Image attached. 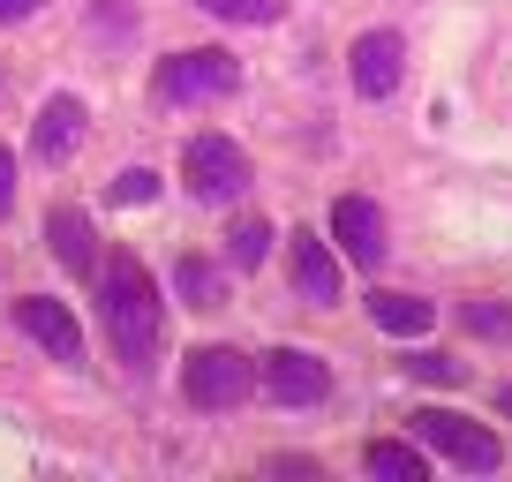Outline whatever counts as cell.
<instances>
[{
    "label": "cell",
    "instance_id": "obj_19",
    "mask_svg": "<svg viewBox=\"0 0 512 482\" xmlns=\"http://www.w3.org/2000/svg\"><path fill=\"white\" fill-rule=\"evenodd\" d=\"M467 332L505 339V332H512V309H505V302H467Z\"/></svg>",
    "mask_w": 512,
    "mask_h": 482
},
{
    "label": "cell",
    "instance_id": "obj_11",
    "mask_svg": "<svg viewBox=\"0 0 512 482\" xmlns=\"http://www.w3.org/2000/svg\"><path fill=\"white\" fill-rule=\"evenodd\" d=\"M76 144H83V98H68V91H61V98H46V113H38V136H31V151H38L46 166H61Z\"/></svg>",
    "mask_w": 512,
    "mask_h": 482
},
{
    "label": "cell",
    "instance_id": "obj_14",
    "mask_svg": "<svg viewBox=\"0 0 512 482\" xmlns=\"http://www.w3.org/2000/svg\"><path fill=\"white\" fill-rule=\"evenodd\" d=\"M362 467H369V475H392V482H422V475H430V452L400 445V437H369Z\"/></svg>",
    "mask_w": 512,
    "mask_h": 482
},
{
    "label": "cell",
    "instance_id": "obj_21",
    "mask_svg": "<svg viewBox=\"0 0 512 482\" xmlns=\"http://www.w3.org/2000/svg\"><path fill=\"white\" fill-rule=\"evenodd\" d=\"M8 211H16V151L0 144V219H8Z\"/></svg>",
    "mask_w": 512,
    "mask_h": 482
},
{
    "label": "cell",
    "instance_id": "obj_9",
    "mask_svg": "<svg viewBox=\"0 0 512 482\" xmlns=\"http://www.w3.org/2000/svg\"><path fill=\"white\" fill-rule=\"evenodd\" d=\"M16 324L53 354V362H83V324L68 317L53 294H23V302H16Z\"/></svg>",
    "mask_w": 512,
    "mask_h": 482
},
{
    "label": "cell",
    "instance_id": "obj_5",
    "mask_svg": "<svg viewBox=\"0 0 512 482\" xmlns=\"http://www.w3.org/2000/svg\"><path fill=\"white\" fill-rule=\"evenodd\" d=\"M241 83L234 53L226 46H196V53H174V61H159V98H174V106H196V98H226Z\"/></svg>",
    "mask_w": 512,
    "mask_h": 482
},
{
    "label": "cell",
    "instance_id": "obj_4",
    "mask_svg": "<svg viewBox=\"0 0 512 482\" xmlns=\"http://www.w3.org/2000/svg\"><path fill=\"white\" fill-rule=\"evenodd\" d=\"M181 181H189V196H204V204H234V196L249 189V159H241V144H226V136H189Z\"/></svg>",
    "mask_w": 512,
    "mask_h": 482
},
{
    "label": "cell",
    "instance_id": "obj_18",
    "mask_svg": "<svg viewBox=\"0 0 512 482\" xmlns=\"http://www.w3.org/2000/svg\"><path fill=\"white\" fill-rule=\"evenodd\" d=\"M113 204H151V196H159V174H151V166H128V174H113Z\"/></svg>",
    "mask_w": 512,
    "mask_h": 482
},
{
    "label": "cell",
    "instance_id": "obj_8",
    "mask_svg": "<svg viewBox=\"0 0 512 482\" xmlns=\"http://www.w3.org/2000/svg\"><path fill=\"white\" fill-rule=\"evenodd\" d=\"M332 241H339V257H354V264H384V211L369 204V196H339L332 204Z\"/></svg>",
    "mask_w": 512,
    "mask_h": 482
},
{
    "label": "cell",
    "instance_id": "obj_22",
    "mask_svg": "<svg viewBox=\"0 0 512 482\" xmlns=\"http://www.w3.org/2000/svg\"><path fill=\"white\" fill-rule=\"evenodd\" d=\"M31 8H38V0H0V23H23Z\"/></svg>",
    "mask_w": 512,
    "mask_h": 482
},
{
    "label": "cell",
    "instance_id": "obj_23",
    "mask_svg": "<svg viewBox=\"0 0 512 482\" xmlns=\"http://www.w3.org/2000/svg\"><path fill=\"white\" fill-rule=\"evenodd\" d=\"M497 407H505V415H512V385H505V392H497Z\"/></svg>",
    "mask_w": 512,
    "mask_h": 482
},
{
    "label": "cell",
    "instance_id": "obj_2",
    "mask_svg": "<svg viewBox=\"0 0 512 482\" xmlns=\"http://www.w3.org/2000/svg\"><path fill=\"white\" fill-rule=\"evenodd\" d=\"M415 437H422V452L452 460L460 475H497V467H505V445H497L482 422L452 415V407H422V415H415Z\"/></svg>",
    "mask_w": 512,
    "mask_h": 482
},
{
    "label": "cell",
    "instance_id": "obj_15",
    "mask_svg": "<svg viewBox=\"0 0 512 482\" xmlns=\"http://www.w3.org/2000/svg\"><path fill=\"white\" fill-rule=\"evenodd\" d=\"M264 257H272V226H264V219H234V234H226V264H234V272H256Z\"/></svg>",
    "mask_w": 512,
    "mask_h": 482
},
{
    "label": "cell",
    "instance_id": "obj_12",
    "mask_svg": "<svg viewBox=\"0 0 512 482\" xmlns=\"http://www.w3.org/2000/svg\"><path fill=\"white\" fill-rule=\"evenodd\" d=\"M46 234H53V257L68 264V272H98V234H91V219H83V211H53L46 219Z\"/></svg>",
    "mask_w": 512,
    "mask_h": 482
},
{
    "label": "cell",
    "instance_id": "obj_20",
    "mask_svg": "<svg viewBox=\"0 0 512 482\" xmlns=\"http://www.w3.org/2000/svg\"><path fill=\"white\" fill-rule=\"evenodd\" d=\"M407 370H415L422 385H460V362H445V354H415Z\"/></svg>",
    "mask_w": 512,
    "mask_h": 482
},
{
    "label": "cell",
    "instance_id": "obj_3",
    "mask_svg": "<svg viewBox=\"0 0 512 482\" xmlns=\"http://www.w3.org/2000/svg\"><path fill=\"white\" fill-rule=\"evenodd\" d=\"M181 392H189V407H204V415H226V407H241L256 392V362L234 354V347H204V354H189Z\"/></svg>",
    "mask_w": 512,
    "mask_h": 482
},
{
    "label": "cell",
    "instance_id": "obj_10",
    "mask_svg": "<svg viewBox=\"0 0 512 482\" xmlns=\"http://www.w3.org/2000/svg\"><path fill=\"white\" fill-rule=\"evenodd\" d=\"M294 287H302L317 309L339 302V257L317 241V226H302V234H294Z\"/></svg>",
    "mask_w": 512,
    "mask_h": 482
},
{
    "label": "cell",
    "instance_id": "obj_1",
    "mask_svg": "<svg viewBox=\"0 0 512 482\" xmlns=\"http://www.w3.org/2000/svg\"><path fill=\"white\" fill-rule=\"evenodd\" d=\"M98 302H106V332L121 347L128 370H151V354L166 339V309H159V287L136 257H106L98 264Z\"/></svg>",
    "mask_w": 512,
    "mask_h": 482
},
{
    "label": "cell",
    "instance_id": "obj_6",
    "mask_svg": "<svg viewBox=\"0 0 512 482\" xmlns=\"http://www.w3.org/2000/svg\"><path fill=\"white\" fill-rule=\"evenodd\" d=\"M264 392H272V400H287V407H317L324 392H332V370H324L317 354L309 347H279V354H264Z\"/></svg>",
    "mask_w": 512,
    "mask_h": 482
},
{
    "label": "cell",
    "instance_id": "obj_7",
    "mask_svg": "<svg viewBox=\"0 0 512 482\" xmlns=\"http://www.w3.org/2000/svg\"><path fill=\"white\" fill-rule=\"evenodd\" d=\"M347 68H354V91H362V98H392V91H400V68H407L400 31H362L354 53H347Z\"/></svg>",
    "mask_w": 512,
    "mask_h": 482
},
{
    "label": "cell",
    "instance_id": "obj_16",
    "mask_svg": "<svg viewBox=\"0 0 512 482\" xmlns=\"http://www.w3.org/2000/svg\"><path fill=\"white\" fill-rule=\"evenodd\" d=\"M174 287L189 294L196 309H219L226 302V279H219V264H204V257H181V272H174Z\"/></svg>",
    "mask_w": 512,
    "mask_h": 482
},
{
    "label": "cell",
    "instance_id": "obj_13",
    "mask_svg": "<svg viewBox=\"0 0 512 482\" xmlns=\"http://www.w3.org/2000/svg\"><path fill=\"white\" fill-rule=\"evenodd\" d=\"M369 317H377V332H400V339H422L437 324V309L422 302V294H392V287H377L369 294Z\"/></svg>",
    "mask_w": 512,
    "mask_h": 482
},
{
    "label": "cell",
    "instance_id": "obj_17",
    "mask_svg": "<svg viewBox=\"0 0 512 482\" xmlns=\"http://www.w3.org/2000/svg\"><path fill=\"white\" fill-rule=\"evenodd\" d=\"M196 8H211L219 23H272L279 0H196Z\"/></svg>",
    "mask_w": 512,
    "mask_h": 482
}]
</instances>
